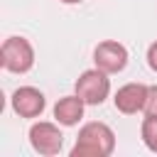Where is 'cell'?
Instances as JSON below:
<instances>
[{
	"label": "cell",
	"mask_w": 157,
	"mask_h": 157,
	"mask_svg": "<svg viewBox=\"0 0 157 157\" xmlns=\"http://www.w3.org/2000/svg\"><path fill=\"white\" fill-rule=\"evenodd\" d=\"M0 61L12 74H25L34 64V49L25 37H7L0 49Z\"/></svg>",
	"instance_id": "7a4b0ae2"
},
{
	"label": "cell",
	"mask_w": 157,
	"mask_h": 157,
	"mask_svg": "<svg viewBox=\"0 0 157 157\" xmlns=\"http://www.w3.org/2000/svg\"><path fill=\"white\" fill-rule=\"evenodd\" d=\"M29 145L34 152L39 155H59L61 152V145H64V135L61 130L54 125V123H47V120H39L29 128Z\"/></svg>",
	"instance_id": "277c9868"
},
{
	"label": "cell",
	"mask_w": 157,
	"mask_h": 157,
	"mask_svg": "<svg viewBox=\"0 0 157 157\" xmlns=\"http://www.w3.org/2000/svg\"><path fill=\"white\" fill-rule=\"evenodd\" d=\"M115 150V132L105 123H86L78 130L71 157H108Z\"/></svg>",
	"instance_id": "6da1fadb"
},
{
	"label": "cell",
	"mask_w": 157,
	"mask_h": 157,
	"mask_svg": "<svg viewBox=\"0 0 157 157\" xmlns=\"http://www.w3.org/2000/svg\"><path fill=\"white\" fill-rule=\"evenodd\" d=\"M115 108L125 115H132V113H140L145 110V101H147V86L145 83H125L118 88L115 93Z\"/></svg>",
	"instance_id": "52a82bcc"
},
{
	"label": "cell",
	"mask_w": 157,
	"mask_h": 157,
	"mask_svg": "<svg viewBox=\"0 0 157 157\" xmlns=\"http://www.w3.org/2000/svg\"><path fill=\"white\" fill-rule=\"evenodd\" d=\"M147 64H150L152 71H157V42H152L150 49H147Z\"/></svg>",
	"instance_id": "8fae6325"
},
{
	"label": "cell",
	"mask_w": 157,
	"mask_h": 157,
	"mask_svg": "<svg viewBox=\"0 0 157 157\" xmlns=\"http://www.w3.org/2000/svg\"><path fill=\"white\" fill-rule=\"evenodd\" d=\"M93 61L101 71L105 74H118L128 66V49L120 44V42H113V39H105L96 47L93 52Z\"/></svg>",
	"instance_id": "5b68a950"
},
{
	"label": "cell",
	"mask_w": 157,
	"mask_h": 157,
	"mask_svg": "<svg viewBox=\"0 0 157 157\" xmlns=\"http://www.w3.org/2000/svg\"><path fill=\"white\" fill-rule=\"evenodd\" d=\"M83 98L81 96H64V98H59L56 101V105H54V118H56V123H61V125H66V128H71V125H76L81 118H83Z\"/></svg>",
	"instance_id": "ba28073f"
},
{
	"label": "cell",
	"mask_w": 157,
	"mask_h": 157,
	"mask_svg": "<svg viewBox=\"0 0 157 157\" xmlns=\"http://www.w3.org/2000/svg\"><path fill=\"white\" fill-rule=\"evenodd\" d=\"M74 88H76V96H81L86 105H101L110 93V78H108L105 71H101L96 66V69L83 71L76 78Z\"/></svg>",
	"instance_id": "3957f363"
},
{
	"label": "cell",
	"mask_w": 157,
	"mask_h": 157,
	"mask_svg": "<svg viewBox=\"0 0 157 157\" xmlns=\"http://www.w3.org/2000/svg\"><path fill=\"white\" fill-rule=\"evenodd\" d=\"M10 105H12V110L20 118H37V115H42L47 101H44V93L39 88H34V86H20L12 93Z\"/></svg>",
	"instance_id": "8992f818"
},
{
	"label": "cell",
	"mask_w": 157,
	"mask_h": 157,
	"mask_svg": "<svg viewBox=\"0 0 157 157\" xmlns=\"http://www.w3.org/2000/svg\"><path fill=\"white\" fill-rule=\"evenodd\" d=\"M145 115H157V86H147V101H145Z\"/></svg>",
	"instance_id": "30bf717a"
},
{
	"label": "cell",
	"mask_w": 157,
	"mask_h": 157,
	"mask_svg": "<svg viewBox=\"0 0 157 157\" xmlns=\"http://www.w3.org/2000/svg\"><path fill=\"white\" fill-rule=\"evenodd\" d=\"M61 2H66V5H76V2H81V0H61Z\"/></svg>",
	"instance_id": "7c38bea8"
},
{
	"label": "cell",
	"mask_w": 157,
	"mask_h": 157,
	"mask_svg": "<svg viewBox=\"0 0 157 157\" xmlns=\"http://www.w3.org/2000/svg\"><path fill=\"white\" fill-rule=\"evenodd\" d=\"M142 142L150 152H157V115H147L142 120Z\"/></svg>",
	"instance_id": "9c48e42d"
}]
</instances>
